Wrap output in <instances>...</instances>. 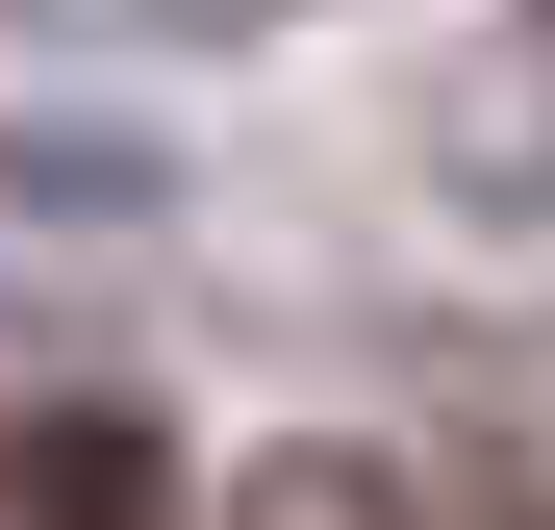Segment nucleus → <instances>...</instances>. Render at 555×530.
<instances>
[{
  "label": "nucleus",
  "mask_w": 555,
  "mask_h": 530,
  "mask_svg": "<svg viewBox=\"0 0 555 530\" xmlns=\"http://www.w3.org/2000/svg\"><path fill=\"white\" fill-rule=\"evenodd\" d=\"M0 530H177L127 404H0Z\"/></svg>",
  "instance_id": "1"
},
{
  "label": "nucleus",
  "mask_w": 555,
  "mask_h": 530,
  "mask_svg": "<svg viewBox=\"0 0 555 530\" xmlns=\"http://www.w3.org/2000/svg\"><path fill=\"white\" fill-rule=\"evenodd\" d=\"M429 530H555V505L530 480H429Z\"/></svg>",
  "instance_id": "2"
}]
</instances>
